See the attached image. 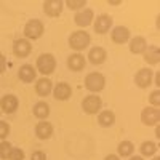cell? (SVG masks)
Instances as JSON below:
<instances>
[{
  "instance_id": "obj_20",
  "label": "cell",
  "mask_w": 160,
  "mask_h": 160,
  "mask_svg": "<svg viewBox=\"0 0 160 160\" xmlns=\"http://www.w3.org/2000/svg\"><path fill=\"white\" fill-rule=\"evenodd\" d=\"M35 135L40 139H48L53 135V125L47 120H40V122L35 125Z\"/></svg>"
},
{
  "instance_id": "obj_3",
  "label": "cell",
  "mask_w": 160,
  "mask_h": 160,
  "mask_svg": "<svg viewBox=\"0 0 160 160\" xmlns=\"http://www.w3.org/2000/svg\"><path fill=\"white\" fill-rule=\"evenodd\" d=\"M45 32V26L40 19H29L24 26V38L28 40H38Z\"/></svg>"
},
{
  "instance_id": "obj_5",
  "label": "cell",
  "mask_w": 160,
  "mask_h": 160,
  "mask_svg": "<svg viewBox=\"0 0 160 160\" xmlns=\"http://www.w3.org/2000/svg\"><path fill=\"white\" fill-rule=\"evenodd\" d=\"M160 120V111L158 108H152V106H148L144 108L141 112V122L148 127H157Z\"/></svg>"
},
{
  "instance_id": "obj_19",
  "label": "cell",
  "mask_w": 160,
  "mask_h": 160,
  "mask_svg": "<svg viewBox=\"0 0 160 160\" xmlns=\"http://www.w3.org/2000/svg\"><path fill=\"white\" fill-rule=\"evenodd\" d=\"M128 42H130V51L133 55H142L146 51V48H148V42H146V38L141 37V35L130 38Z\"/></svg>"
},
{
  "instance_id": "obj_16",
  "label": "cell",
  "mask_w": 160,
  "mask_h": 160,
  "mask_svg": "<svg viewBox=\"0 0 160 160\" xmlns=\"http://www.w3.org/2000/svg\"><path fill=\"white\" fill-rule=\"evenodd\" d=\"M18 77L24 83H32L37 77V71L32 64H22L18 71Z\"/></svg>"
},
{
  "instance_id": "obj_1",
  "label": "cell",
  "mask_w": 160,
  "mask_h": 160,
  "mask_svg": "<svg viewBox=\"0 0 160 160\" xmlns=\"http://www.w3.org/2000/svg\"><path fill=\"white\" fill-rule=\"evenodd\" d=\"M90 42H91V37H90V34L87 32V31H75V32H72L71 35H69V47L74 50V51H83V50H87L88 48V45H90Z\"/></svg>"
},
{
  "instance_id": "obj_31",
  "label": "cell",
  "mask_w": 160,
  "mask_h": 160,
  "mask_svg": "<svg viewBox=\"0 0 160 160\" xmlns=\"http://www.w3.org/2000/svg\"><path fill=\"white\" fill-rule=\"evenodd\" d=\"M31 160H47V154L43 151H34L31 155Z\"/></svg>"
},
{
  "instance_id": "obj_11",
  "label": "cell",
  "mask_w": 160,
  "mask_h": 160,
  "mask_svg": "<svg viewBox=\"0 0 160 160\" xmlns=\"http://www.w3.org/2000/svg\"><path fill=\"white\" fill-rule=\"evenodd\" d=\"M53 96L58 101H66L72 96V87L68 82H59L56 83V87H53Z\"/></svg>"
},
{
  "instance_id": "obj_8",
  "label": "cell",
  "mask_w": 160,
  "mask_h": 160,
  "mask_svg": "<svg viewBox=\"0 0 160 160\" xmlns=\"http://www.w3.org/2000/svg\"><path fill=\"white\" fill-rule=\"evenodd\" d=\"M112 16H109V15H99L98 18H96V21L93 22V28H95V32L96 34H108L109 31H111V28H112Z\"/></svg>"
},
{
  "instance_id": "obj_15",
  "label": "cell",
  "mask_w": 160,
  "mask_h": 160,
  "mask_svg": "<svg viewBox=\"0 0 160 160\" xmlns=\"http://www.w3.org/2000/svg\"><path fill=\"white\" fill-rule=\"evenodd\" d=\"M87 66V59L82 53H72V55L68 58V68L72 72H80L83 71Z\"/></svg>"
},
{
  "instance_id": "obj_29",
  "label": "cell",
  "mask_w": 160,
  "mask_h": 160,
  "mask_svg": "<svg viewBox=\"0 0 160 160\" xmlns=\"http://www.w3.org/2000/svg\"><path fill=\"white\" fill-rule=\"evenodd\" d=\"M149 102L152 108H158V104H160V91L158 90H154L149 95Z\"/></svg>"
},
{
  "instance_id": "obj_13",
  "label": "cell",
  "mask_w": 160,
  "mask_h": 160,
  "mask_svg": "<svg viewBox=\"0 0 160 160\" xmlns=\"http://www.w3.org/2000/svg\"><path fill=\"white\" fill-rule=\"evenodd\" d=\"M53 91V82L50 80V77H40L35 80V93L40 98L48 96Z\"/></svg>"
},
{
  "instance_id": "obj_18",
  "label": "cell",
  "mask_w": 160,
  "mask_h": 160,
  "mask_svg": "<svg viewBox=\"0 0 160 160\" xmlns=\"http://www.w3.org/2000/svg\"><path fill=\"white\" fill-rule=\"evenodd\" d=\"M106 58H108V53H106V50L102 47H93L88 51V61L95 66L102 64L106 61Z\"/></svg>"
},
{
  "instance_id": "obj_36",
  "label": "cell",
  "mask_w": 160,
  "mask_h": 160,
  "mask_svg": "<svg viewBox=\"0 0 160 160\" xmlns=\"http://www.w3.org/2000/svg\"><path fill=\"white\" fill-rule=\"evenodd\" d=\"M152 160H160V157H157V155H155V157H154Z\"/></svg>"
},
{
  "instance_id": "obj_23",
  "label": "cell",
  "mask_w": 160,
  "mask_h": 160,
  "mask_svg": "<svg viewBox=\"0 0 160 160\" xmlns=\"http://www.w3.org/2000/svg\"><path fill=\"white\" fill-rule=\"evenodd\" d=\"M135 152V144L131 141H122L117 146V155L118 157H131Z\"/></svg>"
},
{
  "instance_id": "obj_10",
  "label": "cell",
  "mask_w": 160,
  "mask_h": 160,
  "mask_svg": "<svg viewBox=\"0 0 160 160\" xmlns=\"http://www.w3.org/2000/svg\"><path fill=\"white\" fill-rule=\"evenodd\" d=\"M62 8L64 2H61V0H47V2H43V11L50 18H58L62 13Z\"/></svg>"
},
{
  "instance_id": "obj_6",
  "label": "cell",
  "mask_w": 160,
  "mask_h": 160,
  "mask_svg": "<svg viewBox=\"0 0 160 160\" xmlns=\"http://www.w3.org/2000/svg\"><path fill=\"white\" fill-rule=\"evenodd\" d=\"M101 106H102V99H101L98 95H88V96H85L83 101H82V109H83V112H87V114H90V115L99 112Z\"/></svg>"
},
{
  "instance_id": "obj_37",
  "label": "cell",
  "mask_w": 160,
  "mask_h": 160,
  "mask_svg": "<svg viewBox=\"0 0 160 160\" xmlns=\"http://www.w3.org/2000/svg\"><path fill=\"white\" fill-rule=\"evenodd\" d=\"M0 115H2V111H0Z\"/></svg>"
},
{
  "instance_id": "obj_9",
  "label": "cell",
  "mask_w": 160,
  "mask_h": 160,
  "mask_svg": "<svg viewBox=\"0 0 160 160\" xmlns=\"http://www.w3.org/2000/svg\"><path fill=\"white\" fill-rule=\"evenodd\" d=\"M152 80H154V72H152L151 69H148V68L139 69V71L136 72V75H135V83H136L139 88H148V87H151Z\"/></svg>"
},
{
  "instance_id": "obj_27",
  "label": "cell",
  "mask_w": 160,
  "mask_h": 160,
  "mask_svg": "<svg viewBox=\"0 0 160 160\" xmlns=\"http://www.w3.org/2000/svg\"><path fill=\"white\" fill-rule=\"evenodd\" d=\"M11 149H13V146L8 141H2V142H0V158L7 160L8 155H10V152H11Z\"/></svg>"
},
{
  "instance_id": "obj_28",
  "label": "cell",
  "mask_w": 160,
  "mask_h": 160,
  "mask_svg": "<svg viewBox=\"0 0 160 160\" xmlns=\"http://www.w3.org/2000/svg\"><path fill=\"white\" fill-rule=\"evenodd\" d=\"M10 160H24V151L19 149V148H13L10 155H8Z\"/></svg>"
},
{
  "instance_id": "obj_17",
  "label": "cell",
  "mask_w": 160,
  "mask_h": 160,
  "mask_svg": "<svg viewBox=\"0 0 160 160\" xmlns=\"http://www.w3.org/2000/svg\"><path fill=\"white\" fill-rule=\"evenodd\" d=\"M74 21L78 28H87V26H90L93 22V10L83 8V10L77 11L75 16H74Z\"/></svg>"
},
{
  "instance_id": "obj_32",
  "label": "cell",
  "mask_w": 160,
  "mask_h": 160,
  "mask_svg": "<svg viewBox=\"0 0 160 160\" xmlns=\"http://www.w3.org/2000/svg\"><path fill=\"white\" fill-rule=\"evenodd\" d=\"M5 69H7V59H5V56L2 55V53H0V74H3Z\"/></svg>"
},
{
  "instance_id": "obj_25",
  "label": "cell",
  "mask_w": 160,
  "mask_h": 160,
  "mask_svg": "<svg viewBox=\"0 0 160 160\" xmlns=\"http://www.w3.org/2000/svg\"><path fill=\"white\" fill-rule=\"evenodd\" d=\"M139 151H141V155H142V157H152V155L157 154L158 148H157V144L152 142V141H144V142L141 144Z\"/></svg>"
},
{
  "instance_id": "obj_24",
  "label": "cell",
  "mask_w": 160,
  "mask_h": 160,
  "mask_svg": "<svg viewBox=\"0 0 160 160\" xmlns=\"http://www.w3.org/2000/svg\"><path fill=\"white\" fill-rule=\"evenodd\" d=\"M34 115L38 118V120H45L48 115H50V106L45 102V101H38L35 106H34Z\"/></svg>"
},
{
  "instance_id": "obj_4",
  "label": "cell",
  "mask_w": 160,
  "mask_h": 160,
  "mask_svg": "<svg viewBox=\"0 0 160 160\" xmlns=\"http://www.w3.org/2000/svg\"><path fill=\"white\" fill-rule=\"evenodd\" d=\"M106 87V78L99 72H91L85 77V88L90 90L91 93H99Z\"/></svg>"
},
{
  "instance_id": "obj_35",
  "label": "cell",
  "mask_w": 160,
  "mask_h": 160,
  "mask_svg": "<svg viewBox=\"0 0 160 160\" xmlns=\"http://www.w3.org/2000/svg\"><path fill=\"white\" fill-rule=\"evenodd\" d=\"M109 5H120V2H118V0H111Z\"/></svg>"
},
{
  "instance_id": "obj_7",
  "label": "cell",
  "mask_w": 160,
  "mask_h": 160,
  "mask_svg": "<svg viewBox=\"0 0 160 160\" xmlns=\"http://www.w3.org/2000/svg\"><path fill=\"white\" fill-rule=\"evenodd\" d=\"M32 51V45L28 38H16L13 43V53L16 58H28Z\"/></svg>"
},
{
  "instance_id": "obj_34",
  "label": "cell",
  "mask_w": 160,
  "mask_h": 160,
  "mask_svg": "<svg viewBox=\"0 0 160 160\" xmlns=\"http://www.w3.org/2000/svg\"><path fill=\"white\" fill-rule=\"evenodd\" d=\"M130 160H144L142 157H139V155H131L130 157Z\"/></svg>"
},
{
  "instance_id": "obj_33",
  "label": "cell",
  "mask_w": 160,
  "mask_h": 160,
  "mask_svg": "<svg viewBox=\"0 0 160 160\" xmlns=\"http://www.w3.org/2000/svg\"><path fill=\"white\" fill-rule=\"evenodd\" d=\"M104 160H120V157L115 155V154H109V155H106V157H104Z\"/></svg>"
},
{
  "instance_id": "obj_22",
  "label": "cell",
  "mask_w": 160,
  "mask_h": 160,
  "mask_svg": "<svg viewBox=\"0 0 160 160\" xmlns=\"http://www.w3.org/2000/svg\"><path fill=\"white\" fill-rule=\"evenodd\" d=\"M98 123L104 128H109L115 123V114L112 111H102L99 115H98Z\"/></svg>"
},
{
  "instance_id": "obj_30",
  "label": "cell",
  "mask_w": 160,
  "mask_h": 160,
  "mask_svg": "<svg viewBox=\"0 0 160 160\" xmlns=\"http://www.w3.org/2000/svg\"><path fill=\"white\" fill-rule=\"evenodd\" d=\"M10 135V125L3 120H0V139L5 141V138Z\"/></svg>"
},
{
  "instance_id": "obj_14",
  "label": "cell",
  "mask_w": 160,
  "mask_h": 160,
  "mask_svg": "<svg viewBox=\"0 0 160 160\" xmlns=\"http://www.w3.org/2000/svg\"><path fill=\"white\" fill-rule=\"evenodd\" d=\"M111 38L112 42L117 43V45H123L130 40V29L125 28V26H115L112 29V34H111Z\"/></svg>"
},
{
  "instance_id": "obj_12",
  "label": "cell",
  "mask_w": 160,
  "mask_h": 160,
  "mask_svg": "<svg viewBox=\"0 0 160 160\" xmlns=\"http://www.w3.org/2000/svg\"><path fill=\"white\" fill-rule=\"evenodd\" d=\"M19 106V101L15 95H5L0 99V111L5 114H15Z\"/></svg>"
},
{
  "instance_id": "obj_2",
  "label": "cell",
  "mask_w": 160,
  "mask_h": 160,
  "mask_svg": "<svg viewBox=\"0 0 160 160\" xmlns=\"http://www.w3.org/2000/svg\"><path fill=\"white\" fill-rule=\"evenodd\" d=\"M35 66H37V71L43 77H50V74H53L56 69V59L51 53H42V55L37 58Z\"/></svg>"
},
{
  "instance_id": "obj_21",
  "label": "cell",
  "mask_w": 160,
  "mask_h": 160,
  "mask_svg": "<svg viewBox=\"0 0 160 160\" xmlns=\"http://www.w3.org/2000/svg\"><path fill=\"white\" fill-rule=\"evenodd\" d=\"M142 56H144V61L151 64V66H157L158 61H160V50L157 45L154 47H148L146 48V51L142 53Z\"/></svg>"
},
{
  "instance_id": "obj_26",
  "label": "cell",
  "mask_w": 160,
  "mask_h": 160,
  "mask_svg": "<svg viewBox=\"0 0 160 160\" xmlns=\"http://www.w3.org/2000/svg\"><path fill=\"white\" fill-rule=\"evenodd\" d=\"M64 5L68 7L69 10H83L87 8V2L85 0H68V2H64Z\"/></svg>"
}]
</instances>
